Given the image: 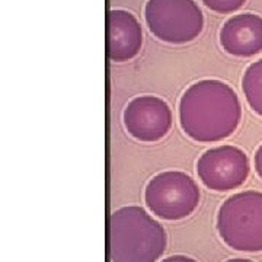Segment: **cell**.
<instances>
[{
    "label": "cell",
    "instance_id": "obj_1",
    "mask_svg": "<svg viewBox=\"0 0 262 262\" xmlns=\"http://www.w3.org/2000/svg\"><path fill=\"white\" fill-rule=\"evenodd\" d=\"M242 118L237 95L225 82L207 79L191 84L179 102V121L188 137L214 143L232 136Z\"/></svg>",
    "mask_w": 262,
    "mask_h": 262
},
{
    "label": "cell",
    "instance_id": "obj_2",
    "mask_svg": "<svg viewBox=\"0 0 262 262\" xmlns=\"http://www.w3.org/2000/svg\"><path fill=\"white\" fill-rule=\"evenodd\" d=\"M113 262H156L166 251L163 226L141 207L128 206L111 214Z\"/></svg>",
    "mask_w": 262,
    "mask_h": 262
},
{
    "label": "cell",
    "instance_id": "obj_3",
    "mask_svg": "<svg viewBox=\"0 0 262 262\" xmlns=\"http://www.w3.org/2000/svg\"><path fill=\"white\" fill-rule=\"evenodd\" d=\"M217 232L229 248L262 251V192L245 191L229 196L217 214Z\"/></svg>",
    "mask_w": 262,
    "mask_h": 262
},
{
    "label": "cell",
    "instance_id": "obj_4",
    "mask_svg": "<svg viewBox=\"0 0 262 262\" xmlns=\"http://www.w3.org/2000/svg\"><path fill=\"white\" fill-rule=\"evenodd\" d=\"M144 18L150 32L169 44L191 42L204 28V16L195 0H147Z\"/></svg>",
    "mask_w": 262,
    "mask_h": 262
},
{
    "label": "cell",
    "instance_id": "obj_5",
    "mask_svg": "<svg viewBox=\"0 0 262 262\" xmlns=\"http://www.w3.org/2000/svg\"><path fill=\"white\" fill-rule=\"evenodd\" d=\"M144 200L149 210L163 220H182L200 204L195 181L179 170H168L150 179Z\"/></svg>",
    "mask_w": 262,
    "mask_h": 262
},
{
    "label": "cell",
    "instance_id": "obj_6",
    "mask_svg": "<svg viewBox=\"0 0 262 262\" xmlns=\"http://www.w3.org/2000/svg\"><path fill=\"white\" fill-rule=\"evenodd\" d=\"M249 170V159L244 150L229 144L210 149L196 162L198 178L207 188L219 192L244 185Z\"/></svg>",
    "mask_w": 262,
    "mask_h": 262
},
{
    "label": "cell",
    "instance_id": "obj_7",
    "mask_svg": "<svg viewBox=\"0 0 262 262\" xmlns=\"http://www.w3.org/2000/svg\"><path fill=\"white\" fill-rule=\"evenodd\" d=\"M122 118L125 130L144 143L163 139L172 127V111L158 96L134 98L124 110Z\"/></svg>",
    "mask_w": 262,
    "mask_h": 262
},
{
    "label": "cell",
    "instance_id": "obj_8",
    "mask_svg": "<svg viewBox=\"0 0 262 262\" xmlns=\"http://www.w3.org/2000/svg\"><path fill=\"white\" fill-rule=\"evenodd\" d=\"M220 44L227 54L252 57L262 51V18L256 13H241L227 19L220 31Z\"/></svg>",
    "mask_w": 262,
    "mask_h": 262
},
{
    "label": "cell",
    "instance_id": "obj_9",
    "mask_svg": "<svg viewBox=\"0 0 262 262\" xmlns=\"http://www.w3.org/2000/svg\"><path fill=\"white\" fill-rule=\"evenodd\" d=\"M108 57L115 63L128 61L140 53L143 31L136 16L122 9L110 12Z\"/></svg>",
    "mask_w": 262,
    "mask_h": 262
},
{
    "label": "cell",
    "instance_id": "obj_10",
    "mask_svg": "<svg viewBox=\"0 0 262 262\" xmlns=\"http://www.w3.org/2000/svg\"><path fill=\"white\" fill-rule=\"evenodd\" d=\"M242 89L249 106L262 117V58L246 69L242 77Z\"/></svg>",
    "mask_w": 262,
    "mask_h": 262
},
{
    "label": "cell",
    "instance_id": "obj_11",
    "mask_svg": "<svg viewBox=\"0 0 262 262\" xmlns=\"http://www.w3.org/2000/svg\"><path fill=\"white\" fill-rule=\"evenodd\" d=\"M201 2L215 13H233L246 3V0H201Z\"/></svg>",
    "mask_w": 262,
    "mask_h": 262
},
{
    "label": "cell",
    "instance_id": "obj_12",
    "mask_svg": "<svg viewBox=\"0 0 262 262\" xmlns=\"http://www.w3.org/2000/svg\"><path fill=\"white\" fill-rule=\"evenodd\" d=\"M255 169H256L258 177L262 179V144L259 146V149L256 150V155H255Z\"/></svg>",
    "mask_w": 262,
    "mask_h": 262
},
{
    "label": "cell",
    "instance_id": "obj_13",
    "mask_svg": "<svg viewBox=\"0 0 262 262\" xmlns=\"http://www.w3.org/2000/svg\"><path fill=\"white\" fill-rule=\"evenodd\" d=\"M160 262H196L195 259L189 258V256H185V255H172V256H168L165 259H162Z\"/></svg>",
    "mask_w": 262,
    "mask_h": 262
},
{
    "label": "cell",
    "instance_id": "obj_14",
    "mask_svg": "<svg viewBox=\"0 0 262 262\" xmlns=\"http://www.w3.org/2000/svg\"><path fill=\"white\" fill-rule=\"evenodd\" d=\"M226 262H253L251 259H245V258H233V259H227Z\"/></svg>",
    "mask_w": 262,
    "mask_h": 262
}]
</instances>
